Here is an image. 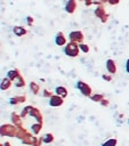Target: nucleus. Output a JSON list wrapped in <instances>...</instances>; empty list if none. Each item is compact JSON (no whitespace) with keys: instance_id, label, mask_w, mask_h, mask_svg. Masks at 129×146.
I'll list each match as a JSON object with an SVG mask.
<instances>
[{"instance_id":"nucleus-23","label":"nucleus","mask_w":129,"mask_h":146,"mask_svg":"<svg viewBox=\"0 0 129 146\" xmlns=\"http://www.w3.org/2000/svg\"><path fill=\"white\" fill-rule=\"evenodd\" d=\"M90 99H91L92 102H97V103H100V102L104 99V95H102V94L91 95V96H90Z\"/></svg>"},{"instance_id":"nucleus-10","label":"nucleus","mask_w":129,"mask_h":146,"mask_svg":"<svg viewBox=\"0 0 129 146\" xmlns=\"http://www.w3.org/2000/svg\"><path fill=\"white\" fill-rule=\"evenodd\" d=\"M65 11L68 13V14H73L76 9V0H67L66 3H65V7H64Z\"/></svg>"},{"instance_id":"nucleus-34","label":"nucleus","mask_w":129,"mask_h":146,"mask_svg":"<svg viewBox=\"0 0 129 146\" xmlns=\"http://www.w3.org/2000/svg\"><path fill=\"white\" fill-rule=\"evenodd\" d=\"M128 123H129V119H128Z\"/></svg>"},{"instance_id":"nucleus-24","label":"nucleus","mask_w":129,"mask_h":146,"mask_svg":"<svg viewBox=\"0 0 129 146\" xmlns=\"http://www.w3.org/2000/svg\"><path fill=\"white\" fill-rule=\"evenodd\" d=\"M79 47H80V50H81L83 54H88V52H89V46H88V44L81 42V43H79Z\"/></svg>"},{"instance_id":"nucleus-26","label":"nucleus","mask_w":129,"mask_h":146,"mask_svg":"<svg viewBox=\"0 0 129 146\" xmlns=\"http://www.w3.org/2000/svg\"><path fill=\"white\" fill-rule=\"evenodd\" d=\"M112 74H103L102 75V78L105 80V81H111L112 80V76H111Z\"/></svg>"},{"instance_id":"nucleus-6","label":"nucleus","mask_w":129,"mask_h":146,"mask_svg":"<svg viewBox=\"0 0 129 146\" xmlns=\"http://www.w3.org/2000/svg\"><path fill=\"white\" fill-rule=\"evenodd\" d=\"M64 104V98L58 96V95H53L50 98H49V105L51 107H59Z\"/></svg>"},{"instance_id":"nucleus-11","label":"nucleus","mask_w":129,"mask_h":146,"mask_svg":"<svg viewBox=\"0 0 129 146\" xmlns=\"http://www.w3.org/2000/svg\"><path fill=\"white\" fill-rule=\"evenodd\" d=\"M30 132L25 129V128H23V127H17V131H16V138H18V139H21V140H23L27 135H29Z\"/></svg>"},{"instance_id":"nucleus-18","label":"nucleus","mask_w":129,"mask_h":146,"mask_svg":"<svg viewBox=\"0 0 129 146\" xmlns=\"http://www.w3.org/2000/svg\"><path fill=\"white\" fill-rule=\"evenodd\" d=\"M19 74H21V73H19V70H18V68H13V70H9V71L7 72V76H8L11 81H14Z\"/></svg>"},{"instance_id":"nucleus-21","label":"nucleus","mask_w":129,"mask_h":146,"mask_svg":"<svg viewBox=\"0 0 129 146\" xmlns=\"http://www.w3.org/2000/svg\"><path fill=\"white\" fill-rule=\"evenodd\" d=\"M116 144H118V140L115 138H110V139L103 141L102 146H116Z\"/></svg>"},{"instance_id":"nucleus-7","label":"nucleus","mask_w":129,"mask_h":146,"mask_svg":"<svg viewBox=\"0 0 129 146\" xmlns=\"http://www.w3.org/2000/svg\"><path fill=\"white\" fill-rule=\"evenodd\" d=\"M55 43L57 46H66L67 44L66 36L64 35V33L62 31H59V32L56 33V35H55Z\"/></svg>"},{"instance_id":"nucleus-1","label":"nucleus","mask_w":129,"mask_h":146,"mask_svg":"<svg viewBox=\"0 0 129 146\" xmlns=\"http://www.w3.org/2000/svg\"><path fill=\"white\" fill-rule=\"evenodd\" d=\"M63 51L68 57H76V56H79V54H80L81 50H80V47H79V43L78 42L70 41L66 46H64Z\"/></svg>"},{"instance_id":"nucleus-15","label":"nucleus","mask_w":129,"mask_h":146,"mask_svg":"<svg viewBox=\"0 0 129 146\" xmlns=\"http://www.w3.org/2000/svg\"><path fill=\"white\" fill-rule=\"evenodd\" d=\"M10 86H11V80H10L8 76H6V78H3V79L1 80L0 88H1V90H2V91L8 90V89L10 88Z\"/></svg>"},{"instance_id":"nucleus-14","label":"nucleus","mask_w":129,"mask_h":146,"mask_svg":"<svg viewBox=\"0 0 129 146\" xmlns=\"http://www.w3.org/2000/svg\"><path fill=\"white\" fill-rule=\"evenodd\" d=\"M13 32H14V34L16 36H23V35H25L27 33V30L25 27H23V26H14Z\"/></svg>"},{"instance_id":"nucleus-32","label":"nucleus","mask_w":129,"mask_h":146,"mask_svg":"<svg viewBox=\"0 0 129 146\" xmlns=\"http://www.w3.org/2000/svg\"><path fill=\"white\" fill-rule=\"evenodd\" d=\"M126 72L129 74V58L126 60Z\"/></svg>"},{"instance_id":"nucleus-4","label":"nucleus","mask_w":129,"mask_h":146,"mask_svg":"<svg viewBox=\"0 0 129 146\" xmlns=\"http://www.w3.org/2000/svg\"><path fill=\"white\" fill-rule=\"evenodd\" d=\"M68 39H70V41H74V42L81 43V42H83L84 36H83V33L81 31L75 30V31H71L68 33Z\"/></svg>"},{"instance_id":"nucleus-25","label":"nucleus","mask_w":129,"mask_h":146,"mask_svg":"<svg viewBox=\"0 0 129 146\" xmlns=\"http://www.w3.org/2000/svg\"><path fill=\"white\" fill-rule=\"evenodd\" d=\"M15 99L17 100L18 104H21V103H24V102L26 100V97H25L24 95H23V96L21 95V96H15Z\"/></svg>"},{"instance_id":"nucleus-13","label":"nucleus","mask_w":129,"mask_h":146,"mask_svg":"<svg viewBox=\"0 0 129 146\" xmlns=\"http://www.w3.org/2000/svg\"><path fill=\"white\" fill-rule=\"evenodd\" d=\"M55 94L58 95V96H61V97H63V98H65V97H67L68 91H67V89H66L65 87H63V86H57V87L55 88Z\"/></svg>"},{"instance_id":"nucleus-12","label":"nucleus","mask_w":129,"mask_h":146,"mask_svg":"<svg viewBox=\"0 0 129 146\" xmlns=\"http://www.w3.org/2000/svg\"><path fill=\"white\" fill-rule=\"evenodd\" d=\"M10 117H11L13 124H15L16 127H22V116L21 115H18L16 112H13L10 114Z\"/></svg>"},{"instance_id":"nucleus-22","label":"nucleus","mask_w":129,"mask_h":146,"mask_svg":"<svg viewBox=\"0 0 129 146\" xmlns=\"http://www.w3.org/2000/svg\"><path fill=\"white\" fill-rule=\"evenodd\" d=\"M31 108H32V106L29 105V106H25V107L22 110V112H21V116H22V119H24V117H26L27 115H30Z\"/></svg>"},{"instance_id":"nucleus-2","label":"nucleus","mask_w":129,"mask_h":146,"mask_svg":"<svg viewBox=\"0 0 129 146\" xmlns=\"http://www.w3.org/2000/svg\"><path fill=\"white\" fill-rule=\"evenodd\" d=\"M16 131H17V127L15 124L6 123V124H2L0 128L1 137H15Z\"/></svg>"},{"instance_id":"nucleus-31","label":"nucleus","mask_w":129,"mask_h":146,"mask_svg":"<svg viewBox=\"0 0 129 146\" xmlns=\"http://www.w3.org/2000/svg\"><path fill=\"white\" fill-rule=\"evenodd\" d=\"M100 104H102L103 106H108V104H110V103H108V100H107V99H105V98H104V99L100 102Z\"/></svg>"},{"instance_id":"nucleus-33","label":"nucleus","mask_w":129,"mask_h":146,"mask_svg":"<svg viewBox=\"0 0 129 146\" xmlns=\"http://www.w3.org/2000/svg\"><path fill=\"white\" fill-rule=\"evenodd\" d=\"M3 146H11V145H10V143H9V141H5Z\"/></svg>"},{"instance_id":"nucleus-17","label":"nucleus","mask_w":129,"mask_h":146,"mask_svg":"<svg viewBox=\"0 0 129 146\" xmlns=\"http://www.w3.org/2000/svg\"><path fill=\"white\" fill-rule=\"evenodd\" d=\"M41 129H42V123H40V122H35V123H33L31 125V131H32V133L34 136L39 135L40 131H41Z\"/></svg>"},{"instance_id":"nucleus-19","label":"nucleus","mask_w":129,"mask_h":146,"mask_svg":"<svg viewBox=\"0 0 129 146\" xmlns=\"http://www.w3.org/2000/svg\"><path fill=\"white\" fill-rule=\"evenodd\" d=\"M54 140H55V137H54V135L50 133V132H47V133H45V135L42 136V141H43V144H50V143H53Z\"/></svg>"},{"instance_id":"nucleus-20","label":"nucleus","mask_w":129,"mask_h":146,"mask_svg":"<svg viewBox=\"0 0 129 146\" xmlns=\"http://www.w3.org/2000/svg\"><path fill=\"white\" fill-rule=\"evenodd\" d=\"M29 87H30V90L33 92V95H38V94H39V91H40V86H39L37 82H34V81L30 82Z\"/></svg>"},{"instance_id":"nucleus-29","label":"nucleus","mask_w":129,"mask_h":146,"mask_svg":"<svg viewBox=\"0 0 129 146\" xmlns=\"http://www.w3.org/2000/svg\"><path fill=\"white\" fill-rule=\"evenodd\" d=\"M26 23H27V25H32V24H33V17L27 16V17H26Z\"/></svg>"},{"instance_id":"nucleus-5","label":"nucleus","mask_w":129,"mask_h":146,"mask_svg":"<svg viewBox=\"0 0 129 146\" xmlns=\"http://www.w3.org/2000/svg\"><path fill=\"white\" fill-rule=\"evenodd\" d=\"M94 13H95V16L100 19L102 23H105V22L107 21V18H108V14L105 11V8H104L103 6H98V7L95 9Z\"/></svg>"},{"instance_id":"nucleus-16","label":"nucleus","mask_w":129,"mask_h":146,"mask_svg":"<svg viewBox=\"0 0 129 146\" xmlns=\"http://www.w3.org/2000/svg\"><path fill=\"white\" fill-rule=\"evenodd\" d=\"M25 80H24V78L19 74L15 80H14V86L16 87V88H23V87H25Z\"/></svg>"},{"instance_id":"nucleus-8","label":"nucleus","mask_w":129,"mask_h":146,"mask_svg":"<svg viewBox=\"0 0 129 146\" xmlns=\"http://www.w3.org/2000/svg\"><path fill=\"white\" fill-rule=\"evenodd\" d=\"M105 67H106V71L110 73V74H115L116 73V65H115V62L111 58H108L106 62H105Z\"/></svg>"},{"instance_id":"nucleus-30","label":"nucleus","mask_w":129,"mask_h":146,"mask_svg":"<svg viewBox=\"0 0 129 146\" xmlns=\"http://www.w3.org/2000/svg\"><path fill=\"white\" fill-rule=\"evenodd\" d=\"M9 104H10V105H17L18 103H17V100L15 99V97H11V98L9 99Z\"/></svg>"},{"instance_id":"nucleus-27","label":"nucleus","mask_w":129,"mask_h":146,"mask_svg":"<svg viewBox=\"0 0 129 146\" xmlns=\"http://www.w3.org/2000/svg\"><path fill=\"white\" fill-rule=\"evenodd\" d=\"M42 96H43V97H49V98H50V97L53 96V94H51L50 91H48V90H46V89H45V90H43V92H42Z\"/></svg>"},{"instance_id":"nucleus-28","label":"nucleus","mask_w":129,"mask_h":146,"mask_svg":"<svg viewBox=\"0 0 129 146\" xmlns=\"http://www.w3.org/2000/svg\"><path fill=\"white\" fill-rule=\"evenodd\" d=\"M105 2H108L110 5H118L120 2V0H104Z\"/></svg>"},{"instance_id":"nucleus-3","label":"nucleus","mask_w":129,"mask_h":146,"mask_svg":"<svg viewBox=\"0 0 129 146\" xmlns=\"http://www.w3.org/2000/svg\"><path fill=\"white\" fill-rule=\"evenodd\" d=\"M75 87H76V89H78L83 96H86V97H90V96H91V87H90L88 83H86L84 81L78 80Z\"/></svg>"},{"instance_id":"nucleus-9","label":"nucleus","mask_w":129,"mask_h":146,"mask_svg":"<svg viewBox=\"0 0 129 146\" xmlns=\"http://www.w3.org/2000/svg\"><path fill=\"white\" fill-rule=\"evenodd\" d=\"M30 116H32L33 119H35V121H37V122L42 123V121H43V120H42V114H41L40 110H39V108H37V107H34V106H32V108H31Z\"/></svg>"}]
</instances>
